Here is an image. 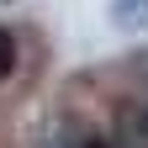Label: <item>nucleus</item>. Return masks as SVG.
Here are the masks:
<instances>
[{"mask_svg": "<svg viewBox=\"0 0 148 148\" xmlns=\"http://www.w3.org/2000/svg\"><path fill=\"white\" fill-rule=\"evenodd\" d=\"M11 69H16V37H11V32H0V79H5Z\"/></svg>", "mask_w": 148, "mask_h": 148, "instance_id": "obj_1", "label": "nucleus"}, {"mask_svg": "<svg viewBox=\"0 0 148 148\" xmlns=\"http://www.w3.org/2000/svg\"><path fill=\"white\" fill-rule=\"evenodd\" d=\"M122 21H148V0H116Z\"/></svg>", "mask_w": 148, "mask_h": 148, "instance_id": "obj_2", "label": "nucleus"}, {"mask_svg": "<svg viewBox=\"0 0 148 148\" xmlns=\"http://www.w3.org/2000/svg\"><path fill=\"white\" fill-rule=\"evenodd\" d=\"M85 148H111V143L106 138H85Z\"/></svg>", "mask_w": 148, "mask_h": 148, "instance_id": "obj_3", "label": "nucleus"}, {"mask_svg": "<svg viewBox=\"0 0 148 148\" xmlns=\"http://www.w3.org/2000/svg\"><path fill=\"white\" fill-rule=\"evenodd\" d=\"M143 132H148V116H143Z\"/></svg>", "mask_w": 148, "mask_h": 148, "instance_id": "obj_4", "label": "nucleus"}]
</instances>
